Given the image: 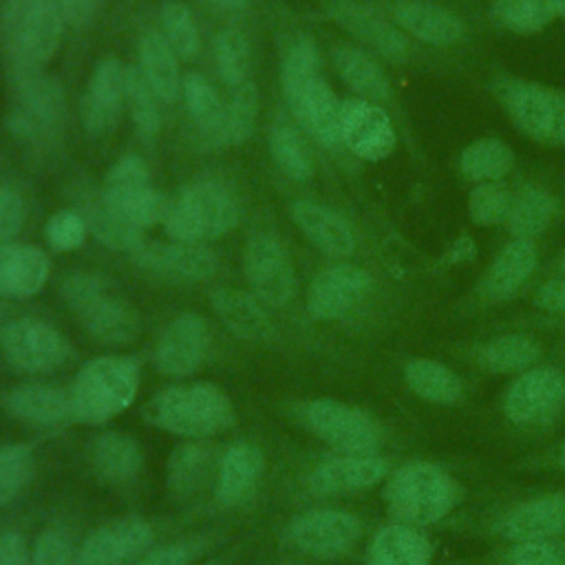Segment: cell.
I'll use <instances>...</instances> for the list:
<instances>
[{
  "mask_svg": "<svg viewBox=\"0 0 565 565\" xmlns=\"http://www.w3.org/2000/svg\"><path fill=\"white\" fill-rule=\"evenodd\" d=\"M201 550V543L196 541H177L157 550H150L141 561L135 565H190Z\"/></svg>",
  "mask_w": 565,
  "mask_h": 565,
  "instance_id": "cell-56",
  "label": "cell"
},
{
  "mask_svg": "<svg viewBox=\"0 0 565 565\" xmlns=\"http://www.w3.org/2000/svg\"><path fill=\"white\" fill-rule=\"evenodd\" d=\"M534 305L543 311L565 313V276L543 282L534 294Z\"/></svg>",
  "mask_w": 565,
  "mask_h": 565,
  "instance_id": "cell-58",
  "label": "cell"
},
{
  "mask_svg": "<svg viewBox=\"0 0 565 565\" xmlns=\"http://www.w3.org/2000/svg\"><path fill=\"white\" fill-rule=\"evenodd\" d=\"M22 225H24L22 196L9 185H0V245L13 243Z\"/></svg>",
  "mask_w": 565,
  "mask_h": 565,
  "instance_id": "cell-54",
  "label": "cell"
},
{
  "mask_svg": "<svg viewBox=\"0 0 565 565\" xmlns=\"http://www.w3.org/2000/svg\"><path fill=\"white\" fill-rule=\"evenodd\" d=\"M62 18L71 26H84L93 20L99 0H57Z\"/></svg>",
  "mask_w": 565,
  "mask_h": 565,
  "instance_id": "cell-59",
  "label": "cell"
},
{
  "mask_svg": "<svg viewBox=\"0 0 565 565\" xmlns=\"http://www.w3.org/2000/svg\"><path fill=\"white\" fill-rule=\"evenodd\" d=\"M90 463L99 481L108 486H126L141 472L143 452L135 437L108 430L93 439Z\"/></svg>",
  "mask_w": 565,
  "mask_h": 565,
  "instance_id": "cell-33",
  "label": "cell"
},
{
  "mask_svg": "<svg viewBox=\"0 0 565 565\" xmlns=\"http://www.w3.org/2000/svg\"><path fill=\"white\" fill-rule=\"evenodd\" d=\"M291 218L300 227V232L331 258H347L355 249V236L351 225L331 207L300 199L291 205Z\"/></svg>",
  "mask_w": 565,
  "mask_h": 565,
  "instance_id": "cell-29",
  "label": "cell"
},
{
  "mask_svg": "<svg viewBox=\"0 0 565 565\" xmlns=\"http://www.w3.org/2000/svg\"><path fill=\"white\" fill-rule=\"evenodd\" d=\"M501 534L508 541H550L565 530V494H541L512 508L501 525Z\"/></svg>",
  "mask_w": 565,
  "mask_h": 565,
  "instance_id": "cell-27",
  "label": "cell"
},
{
  "mask_svg": "<svg viewBox=\"0 0 565 565\" xmlns=\"http://www.w3.org/2000/svg\"><path fill=\"white\" fill-rule=\"evenodd\" d=\"M386 15L411 38L428 46L446 49L466 40L463 20L450 9L428 0H393Z\"/></svg>",
  "mask_w": 565,
  "mask_h": 565,
  "instance_id": "cell-21",
  "label": "cell"
},
{
  "mask_svg": "<svg viewBox=\"0 0 565 565\" xmlns=\"http://www.w3.org/2000/svg\"><path fill=\"white\" fill-rule=\"evenodd\" d=\"M207 466H210V448L201 441H183L179 444L166 463V483L168 490L177 497V499H188L192 497L205 475H207Z\"/></svg>",
  "mask_w": 565,
  "mask_h": 565,
  "instance_id": "cell-43",
  "label": "cell"
},
{
  "mask_svg": "<svg viewBox=\"0 0 565 565\" xmlns=\"http://www.w3.org/2000/svg\"><path fill=\"white\" fill-rule=\"evenodd\" d=\"M0 351L9 366L20 373H53L71 355V342L49 322L38 318H15L0 327Z\"/></svg>",
  "mask_w": 565,
  "mask_h": 565,
  "instance_id": "cell-11",
  "label": "cell"
},
{
  "mask_svg": "<svg viewBox=\"0 0 565 565\" xmlns=\"http://www.w3.org/2000/svg\"><path fill=\"white\" fill-rule=\"evenodd\" d=\"M181 97L194 126L212 141L223 143L225 104L221 102L214 86L199 73H185L181 82Z\"/></svg>",
  "mask_w": 565,
  "mask_h": 565,
  "instance_id": "cell-38",
  "label": "cell"
},
{
  "mask_svg": "<svg viewBox=\"0 0 565 565\" xmlns=\"http://www.w3.org/2000/svg\"><path fill=\"white\" fill-rule=\"evenodd\" d=\"M201 2H207V4L225 9V11H241L247 4V0H201Z\"/></svg>",
  "mask_w": 565,
  "mask_h": 565,
  "instance_id": "cell-60",
  "label": "cell"
},
{
  "mask_svg": "<svg viewBox=\"0 0 565 565\" xmlns=\"http://www.w3.org/2000/svg\"><path fill=\"white\" fill-rule=\"evenodd\" d=\"M258 119V90L252 79L230 88L225 104L223 143H243L252 137Z\"/></svg>",
  "mask_w": 565,
  "mask_h": 565,
  "instance_id": "cell-48",
  "label": "cell"
},
{
  "mask_svg": "<svg viewBox=\"0 0 565 565\" xmlns=\"http://www.w3.org/2000/svg\"><path fill=\"white\" fill-rule=\"evenodd\" d=\"M143 419L166 433L203 439L227 430L234 419L232 399L212 382L172 384L152 395L143 406Z\"/></svg>",
  "mask_w": 565,
  "mask_h": 565,
  "instance_id": "cell-2",
  "label": "cell"
},
{
  "mask_svg": "<svg viewBox=\"0 0 565 565\" xmlns=\"http://www.w3.org/2000/svg\"><path fill=\"white\" fill-rule=\"evenodd\" d=\"M457 481L437 463L408 461L384 486V503L397 523L430 525L441 521L459 501Z\"/></svg>",
  "mask_w": 565,
  "mask_h": 565,
  "instance_id": "cell-5",
  "label": "cell"
},
{
  "mask_svg": "<svg viewBox=\"0 0 565 565\" xmlns=\"http://www.w3.org/2000/svg\"><path fill=\"white\" fill-rule=\"evenodd\" d=\"M512 190L503 181L477 183L468 196V214L477 225L503 223L510 210Z\"/></svg>",
  "mask_w": 565,
  "mask_h": 565,
  "instance_id": "cell-51",
  "label": "cell"
},
{
  "mask_svg": "<svg viewBox=\"0 0 565 565\" xmlns=\"http://www.w3.org/2000/svg\"><path fill=\"white\" fill-rule=\"evenodd\" d=\"M373 278L366 269L340 263L318 271L307 291V311L313 320L333 322L349 316L371 291Z\"/></svg>",
  "mask_w": 565,
  "mask_h": 565,
  "instance_id": "cell-16",
  "label": "cell"
},
{
  "mask_svg": "<svg viewBox=\"0 0 565 565\" xmlns=\"http://www.w3.org/2000/svg\"><path fill=\"white\" fill-rule=\"evenodd\" d=\"M342 146L362 161L386 159L397 143V135L388 113L366 99L349 97L342 102L340 115Z\"/></svg>",
  "mask_w": 565,
  "mask_h": 565,
  "instance_id": "cell-17",
  "label": "cell"
},
{
  "mask_svg": "<svg viewBox=\"0 0 565 565\" xmlns=\"http://www.w3.org/2000/svg\"><path fill=\"white\" fill-rule=\"evenodd\" d=\"M207 322L199 313L177 316L159 335L154 347V366L161 375H192L207 353Z\"/></svg>",
  "mask_w": 565,
  "mask_h": 565,
  "instance_id": "cell-20",
  "label": "cell"
},
{
  "mask_svg": "<svg viewBox=\"0 0 565 565\" xmlns=\"http://www.w3.org/2000/svg\"><path fill=\"white\" fill-rule=\"evenodd\" d=\"M556 214V199L541 185H523L512 192L510 210L505 216V230L512 238L534 241L541 236Z\"/></svg>",
  "mask_w": 565,
  "mask_h": 565,
  "instance_id": "cell-36",
  "label": "cell"
},
{
  "mask_svg": "<svg viewBox=\"0 0 565 565\" xmlns=\"http://www.w3.org/2000/svg\"><path fill=\"white\" fill-rule=\"evenodd\" d=\"M2 404L13 419L31 426H62L75 419L68 388L57 384H20L4 395Z\"/></svg>",
  "mask_w": 565,
  "mask_h": 565,
  "instance_id": "cell-25",
  "label": "cell"
},
{
  "mask_svg": "<svg viewBox=\"0 0 565 565\" xmlns=\"http://www.w3.org/2000/svg\"><path fill=\"white\" fill-rule=\"evenodd\" d=\"M243 271L252 294L269 307H285L291 300L296 276L285 245L271 234H254L245 243Z\"/></svg>",
  "mask_w": 565,
  "mask_h": 565,
  "instance_id": "cell-14",
  "label": "cell"
},
{
  "mask_svg": "<svg viewBox=\"0 0 565 565\" xmlns=\"http://www.w3.org/2000/svg\"><path fill=\"white\" fill-rule=\"evenodd\" d=\"M99 194L113 210L141 230L163 223L168 196L150 183V170L137 154H124L108 168Z\"/></svg>",
  "mask_w": 565,
  "mask_h": 565,
  "instance_id": "cell-10",
  "label": "cell"
},
{
  "mask_svg": "<svg viewBox=\"0 0 565 565\" xmlns=\"http://www.w3.org/2000/svg\"><path fill=\"white\" fill-rule=\"evenodd\" d=\"M139 269L172 282H203L218 269L216 254L201 243H141L132 252Z\"/></svg>",
  "mask_w": 565,
  "mask_h": 565,
  "instance_id": "cell-18",
  "label": "cell"
},
{
  "mask_svg": "<svg viewBox=\"0 0 565 565\" xmlns=\"http://www.w3.org/2000/svg\"><path fill=\"white\" fill-rule=\"evenodd\" d=\"M561 463L565 466V444H563V448H561Z\"/></svg>",
  "mask_w": 565,
  "mask_h": 565,
  "instance_id": "cell-62",
  "label": "cell"
},
{
  "mask_svg": "<svg viewBox=\"0 0 565 565\" xmlns=\"http://www.w3.org/2000/svg\"><path fill=\"white\" fill-rule=\"evenodd\" d=\"M126 75L128 66L117 57H106L93 68L82 97V124L90 137H104L117 126L126 106Z\"/></svg>",
  "mask_w": 565,
  "mask_h": 565,
  "instance_id": "cell-19",
  "label": "cell"
},
{
  "mask_svg": "<svg viewBox=\"0 0 565 565\" xmlns=\"http://www.w3.org/2000/svg\"><path fill=\"white\" fill-rule=\"evenodd\" d=\"M238 218L241 207L232 190L221 181L203 179L179 188L168 199L163 227L172 241L205 245L232 232Z\"/></svg>",
  "mask_w": 565,
  "mask_h": 565,
  "instance_id": "cell-3",
  "label": "cell"
},
{
  "mask_svg": "<svg viewBox=\"0 0 565 565\" xmlns=\"http://www.w3.org/2000/svg\"><path fill=\"white\" fill-rule=\"evenodd\" d=\"M404 380L419 399H426L430 404L448 406L459 402L463 395V384L457 373L435 360H411L404 366Z\"/></svg>",
  "mask_w": 565,
  "mask_h": 565,
  "instance_id": "cell-39",
  "label": "cell"
},
{
  "mask_svg": "<svg viewBox=\"0 0 565 565\" xmlns=\"http://www.w3.org/2000/svg\"><path fill=\"white\" fill-rule=\"evenodd\" d=\"M269 154L274 163L294 181H307L313 174V161L309 157V150L298 135L296 128H291L285 121H278L269 130Z\"/></svg>",
  "mask_w": 565,
  "mask_h": 565,
  "instance_id": "cell-45",
  "label": "cell"
},
{
  "mask_svg": "<svg viewBox=\"0 0 565 565\" xmlns=\"http://www.w3.org/2000/svg\"><path fill=\"white\" fill-rule=\"evenodd\" d=\"M565 406V375L552 366L523 371L508 388L503 411L512 424L536 426L552 422Z\"/></svg>",
  "mask_w": 565,
  "mask_h": 565,
  "instance_id": "cell-15",
  "label": "cell"
},
{
  "mask_svg": "<svg viewBox=\"0 0 565 565\" xmlns=\"http://www.w3.org/2000/svg\"><path fill=\"white\" fill-rule=\"evenodd\" d=\"M327 15L358 42L391 62H408L415 53L413 40L377 7L362 0H322Z\"/></svg>",
  "mask_w": 565,
  "mask_h": 565,
  "instance_id": "cell-12",
  "label": "cell"
},
{
  "mask_svg": "<svg viewBox=\"0 0 565 565\" xmlns=\"http://www.w3.org/2000/svg\"><path fill=\"white\" fill-rule=\"evenodd\" d=\"M79 212L88 225V232H93L95 238L108 249L135 252L143 243V230L113 210L99 192L88 199Z\"/></svg>",
  "mask_w": 565,
  "mask_h": 565,
  "instance_id": "cell-37",
  "label": "cell"
},
{
  "mask_svg": "<svg viewBox=\"0 0 565 565\" xmlns=\"http://www.w3.org/2000/svg\"><path fill=\"white\" fill-rule=\"evenodd\" d=\"M9 84L13 99L7 126L13 137L26 143H46L57 139L66 108L62 86L44 73L13 77Z\"/></svg>",
  "mask_w": 565,
  "mask_h": 565,
  "instance_id": "cell-8",
  "label": "cell"
},
{
  "mask_svg": "<svg viewBox=\"0 0 565 565\" xmlns=\"http://www.w3.org/2000/svg\"><path fill=\"white\" fill-rule=\"evenodd\" d=\"M360 519L335 508L307 510L287 525V539L294 550L324 561L349 554L360 541Z\"/></svg>",
  "mask_w": 565,
  "mask_h": 565,
  "instance_id": "cell-13",
  "label": "cell"
},
{
  "mask_svg": "<svg viewBox=\"0 0 565 565\" xmlns=\"http://www.w3.org/2000/svg\"><path fill=\"white\" fill-rule=\"evenodd\" d=\"M294 117L298 124L322 146L338 148L342 146L340 137V115H342V102L333 93V88L327 84V79L320 75L298 88L296 93L285 97Z\"/></svg>",
  "mask_w": 565,
  "mask_h": 565,
  "instance_id": "cell-24",
  "label": "cell"
},
{
  "mask_svg": "<svg viewBox=\"0 0 565 565\" xmlns=\"http://www.w3.org/2000/svg\"><path fill=\"white\" fill-rule=\"evenodd\" d=\"M512 166L514 154L510 146L497 137L475 139L459 154V170L472 183L503 181Z\"/></svg>",
  "mask_w": 565,
  "mask_h": 565,
  "instance_id": "cell-41",
  "label": "cell"
},
{
  "mask_svg": "<svg viewBox=\"0 0 565 565\" xmlns=\"http://www.w3.org/2000/svg\"><path fill=\"white\" fill-rule=\"evenodd\" d=\"M60 296L75 311L84 331L106 347H126L141 333L139 313L124 298L113 296L95 274L73 271L64 276Z\"/></svg>",
  "mask_w": 565,
  "mask_h": 565,
  "instance_id": "cell-6",
  "label": "cell"
},
{
  "mask_svg": "<svg viewBox=\"0 0 565 565\" xmlns=\"http://www.w3.org/2000/svg\"><path fill=\"white\" fill-rule=\"evenodd\" d=\"M556 7H558V18L565 20V0H556Z\"/></svg>",
  "mask_w": 565,
  "mask_h": 565,
  "instance_id": "cell-61",
  "label": "cell"
},
{
  "mask_svg": "<svg viewBox=\"0 0 565 565\" xmlns=\"http://www.w3.org/2000/svg\"><path fill=\"white\" fill-rule=\"evenodd\" d=\"M126 108L132 117L135 130L141 139L152 141L161 130V110L159 97L143 79L137 66H128L126 75Z\"/></svg>",
  "mask_w": 565,
  "mask_h": 565,
  "instance_id": "cell-46",
  "label": "cell"
},
{
  "mask_svg": "<svg viewBox=\"0 0 565 565\" xmlns=\"http://www.w3.org/2000/svg\"><path fill=\"white\" fill-rule=\"evenodd\" d=\"M265 470V455L252 441H236L227 446L221 457L216 477V499L223 505L243 503L256 488Z\"/></svg>",
  "mask_w": 565,
  "mask_h": 565,
  "instance_id": "cell-32",
  "label": "cell"
},
{
  "mask_svg": "<svg viewBox=\"0 0 565 565\" xmlns=\"http://www.w3.org/2000/svg\"><path fill=\"white\" fill-rule=\"evenodd\" d=\"M494 97L525 137L565 148V90L521 77H503L494 84Z\"/></svg>",
  "mask_w": 565,
  "mask_h": 565,
  "instance_id": "cell-7",
  "label": "cell"
},
{
  "mask_svg": "<svg viewBox=\"0 0 565 565\" xmlns=\"http://www.w3.org/2000/svg\"><path fill=\"white\" fill-rule=\"evenodd\" d=\"M539 254L532 241L512 238L492 258L479 280V296L488 302H501L514 296L532 276Z\"/></svg>",
  "mask_w": 565,
  "mask_h": 565,
  "instance_id": "cell-26",
  "label": "cell"
},
{
  "mask_svg": "<svg viewBox=\"0 0 565 565\" xmlns=\"http://www.w3.org/2000/svg\"><path fill=\"white\" fill-rule=\"evenodd\" d=\"M49 256L26 243L0 245V298L35 296L49 280Z\"/></svg>",
  "mask_w": 565,
  "mask_h": 565,
  "instance_id": "cell-30",
  "label": "cell"
},
{
  "mask_svg": "<svg viewBox=\"0 0 565 565\" xmlns=\"http://www.w3.org/2000/svg\"><path fill=\"white\" fill-rule=\"evenodd\" d=\"M294 419L340 452H377L382 426L362 408L338 399H309L291 408Z\"/></svg>",
  "mask_w": 565,
  "mask_h": 565,
  "instance_id": "cell-9",
  "label": "cell"
},
{
  "mask_svg": "<svg viewBox=\"0 0 565 565\" xmlns=\"http://www.w3.org/2000/svg\"><path fill=\"white\" fill-rule=\"evenodd\" d=\"M0 313H2V307H0Z\"/></svg>",
  "mask_w": 565,
  "mask_h": 565,
  "instance_id": "cell-64",
  "label": "cell"
},
{
  "mask_svg": "<svg viewBox=\"0 0 565 565\" xmlns=\"http://www.w3.org/2000/svg\"><path fill=\"white\" fill-rule=\"evenodd\" d=\"M322 75V57L316 42L307 35H298L289 42L280 60V86L282 95H291L311 79Z\"/></svg>",
  "mask_w": 565,
  "mask_h": 565,
  "instance_id": "cell-44",
  "label": "cell"
},
{
  "mask_svg": "<svg viewBox=\"0 0 565 565\" xmlns=\"http://www.w3.org/2000/svg\"><path fill=\"white\" fill-rule=\"evenodd\" d=\"M561 271H563V276H565V258H563V263H561Z\"/></svg>",
  "mask_w": 565,
  "mask_h": 565,
  "instance_id": "cell-63",
  "label": "cell"
},
{
  "mask_svg": "<svg viewBox=\"0 0 565 565\" xmlns=\"http://www.w3.org/2000/svg\"><path fill=\"white\" fill-rule=\"evenodd\" d=\"M210 302L221 322L241 340L263 344L276 333L269 313L263 302L252 294L234 287H216L210 294Z\"/></svg>",
  "mask_w": 565,
  "mask_h": 565,
  "instance_id": "cell-28",
  "label": "cell"
},
{
  "mask_svg": "<svg viewBox=\"0 0 565 565\" xmlns=\"http://www.w3.org/2000/svg\"><path fill=\"white\" fill-rule=\"evenodd\" d=\"M73 563V543L71 539L55 527L42 530L31 547V565H71Z\"/></svg>",
  "mask_w": 565,
  "mask_h": 565,
  "instance_id": "cell-53",
  "label": "cell"
},
{
  "mask_svg": "<svg viewBox=\"0 0 565 565\" xmlns=\"http://www.w3.org/2000/svg\"><path fill=\"white\" fill-rule=\"evenodd\" d=\"M430 543L415 530V525L391 523L384 525L371 541L369 563L371 565H428Z\"/></svg>",
  "mask_w": 565,
  "mask_h": 565,
  "instance_id": "cell-35",
  "label": "cell"
},
{
  "mask_svg": "<svg viewBox=\"0 0 565 565\" xmlns=\"http://www.w3.org/2000/svg\"><path fill=\"white\" fill-rule=\"evenodd\" d=\"M331 62L340 79L360 97L366 102H373L377 106L391 102L393 90L391 82L380 66V62L364 49L353 44H335L331 49Z\"/></svg>",
  "mask_w": 565,
  "mask_h": 565,
  "instance_id": "cell-31",
  "label": "cell"
},
{
  "mask_svg": "<svg viewBox=\"0 0 565 565\" xmlns=\"http://www.w3.org/2000/svg\"><path fill=\"white\" fill-rule=\"evenodd\" d=\"M386 459L377 452H340L313 466L307 486L313 494L333 497L375 486L386 477Z\"/></svg>",
  "mask_w": 565,
  "mask_h": 565,
  "instance_id": "cell-23",
  "label": "cell"
},
{
  "mask_svg": "<svg viewBox=\"0 0 565 565\" xmlns=\"http://www.w3.org/2000/svg\"><path fill=\"white\" fill-rule=\"evenodd\" d=\"M490 18L503 31L532 35L558 18V7L556 0H490Z\"/></svg>",
  "mask_w": 565,
  "mask_h": 565,
  "instance_id": "cell-42",
  "label": "cell"
},
{
  "mask_svg": "<svg viewBox=\"0 0 565 565\" xmlns=\"http://www.w3.org/2000/svg\"><path fill=\"white\" fill-rule=\"evenodd\" d=\"M35 475V455L26 444L0 448V508L13 503Z\"/></svg>",
  "mask_w": 565,
  "mask_h": 565,
  "instance_id": "cell-49",
  "label": "cell"
},
{
  "mask_svg": "<svg viewBox=\"0 0 565 565\" xmlns=\"http://www.w3.org/2000/svg\"><path fill=\"white\" fill-rule=\"evenodd\" d=\"M0 565H31V554L20 532H0Z\"/></svg>",
  "mask_w": 565,
  "mask_h": 565,
  "instance_id": "cell-57",
  "label": "cell"
},
{
  "mask_svg": "<svg viewBox=\"0 0 565 565\" xmlns=\"http://www.w3.org/2000/svg\"><path fill=\"white\" fill-rule=\"evenodd\" d=\"M139 73L150 84L161 104H174L181 97L183 75L179 71V55L166 42L159 31H148L141 35L139 46Z\"/></svg>",
  "mask_w": 565,
  "mask_h": 565,
  "instance_id": "cell-34",
  "label": "cell"
},
{
  "mask_svg": "<svg viewBox=\"0 0 565 565\" xmlns=\"http://www.w3.org/2000/svg\"><path fill=\"white\" fill-rule=\"evenodd\" d=\"M541 355V347L532 335L505 333L488 340L479 353L477 362L488 373H523L534 366Z\"/></svg>",
  "mask_w": 565,
  "mask_h": 565,
  "instance_id": "cell-40",
  "label": "cell"
},
{
  "mask_svg": "<svg viewBox=\"0 0 565 565\" xmlns=\"http://www.w3.org/2000/svg\"><path fill=\"white\" fill-rule=\"evenodd\" d=\"M139 364L128 355H99L75 375L68 395L75 422L104 424L124 413L139 391Z\"/></svg>",
  "mask_w": 565,
  "mask_h": 565,
  "instance_id": "cell-4",
  "label": "cell"
},
{
  "mask_svg": "<svg viewBox=\"0 0 565 565\" xmlns=\"http://www.w3.org/2000/svg\"><path fill=\"white\" fill-rule=\"evenodd\" d=\"M86 234H88V225H86L82 212L73 210V207L57 210L46 221V227H44L46 243L53 249H57V252H73V249H77L84 243Z\"/></svg>",
  "mask_w": 565,
  "mask_h": 565,
  "instance_id": "cell-52",
  "label": "cell"
},
{
  "mask_svg": "<svg viewBox=\"0 0 565 565\" xmlns=\"http://www.w3.org/2000/svg\"><path fill=\"white\" fill-rule=\"evenodd\" d=\"M508 565H563V556L550 541H523L512 547Z\"/></svg>",
  "mask_w": 565,
  "mask_h": 565,
  "instance_id": "cell-55",
  "label": "cell"
},
{
  "mask_svg": "<svg viewBox=\"0 0 565 565\" xmlns=\"http://www.w3.org/2000/svg\"><path fill=\"white\" fill-rule=\"evenodd\" d=\"M57 0H4L0 7V49L9 79L42 73L62 40Z\"/></svg>",
  "mask_w": 565,
  "mask_h": 565,
  "instance_id": "cell-1",
  "label": "cell"
},
{
  "mask_svg": "<svg viewBox=\"0 0 565 565\" xmlns=\"http://www.w3.org/2000/svg\"><path fill=\"white\" fill-rule=\"evenodd\" d=\"M249 40L247 35L236 26H225L216 33L214 40V64L218 71V77L230 86H238L247 82L249 77Z\"/></svg>",
  "mask_w": 565,
  "mask_h": 565,
  "instance_id": "cell-47",
  "label": "cell"
},
{
  "mask_svg": "<svg viewBox=\"0 0 565 565\" xmlns=\"http://www.w3.org/2000/svg\"><path fill=\"white\" fill-rule=\"evenodd\" d=\"M161 35L181 60H192L199 53V29L192 11L179 0H166L159 9Z\"/></svg>",
  "mask_w": 565,
  "mask_h": 565,
  "instance_id": "cell-50",
  "label": "cell"
},
{
  "mask_svg": "<svg viewBox=\"0 0 565 565\" xmlns=\"http://www.w3.org/2000/svg\"><path fill=\"white\" fill-rule=\"evenodd\" d=\"M152 525L135 514L113 519L93 530L79 550L84 565H121L146 552L152 543Z\"/></svg>",
  "mask_w": 565,
  "mask_h": 565,
  "instance_id": "cell-22",
  "label": "cell"
}]
</instances>
